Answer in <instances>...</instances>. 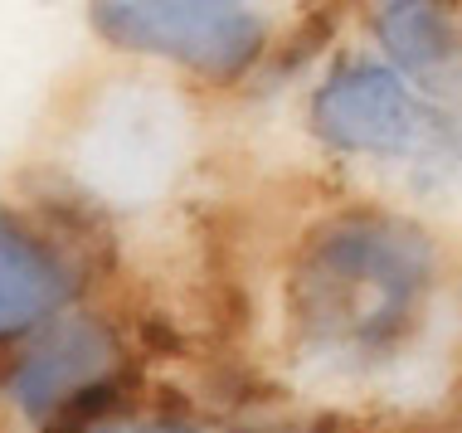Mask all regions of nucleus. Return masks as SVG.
Instances as JSON below:
<instances>
[{
	"instance_id": "3",
	"label": "nucleus",
	"mask_w": 462,
	"mask_h": 433,
	"mask_svg": "<svg viewBox=\"0 0 462 433\" xmlns=\"http://www.w3.org/2000/svg\"><path fill=\"white\" fill-rule=\"evenodd\" d=\"M311 132L336 152L409 156L429 152V142H443L448 122L390 64L346 59L311 93Z\"/></svg>"
},
{
	"instance_id": "4",
	"label": "nucleus",
	"mask_w": 462,
	"mask_h": 433,
	"mask_svg": "<svg viewBox=\"0 0 462 433\" xmlns=\"http://www.w3.org/2000/svg\"><path fill=\"white\" fill-rule=\"evenodd\" d=\"M117 370V341L103 321L73 317L54 321L34 336V345L5 370V394L30 419H54L79 390Z\"/></svg>"
},
{
	"instance_id": "6",
	"label": "nucleus",
	"mask_w": 462,
	"mask_h": 433,
	"mask_svg": "<svg viewBox=\"0 0 462 433\" xmlns=\"http://www.w3.org/2000/svg\"><path fill=\"white\" fill-rule=\"evenodd\" d=\"M374 34L394 54V64L423 78L429 88H443L453 78L457 34H453V15L443 5H409V0L380 5L374 10Z\"/></svg>"
},
{
	"instance_id": "5",
	"label": "nucleus",
	"mask_w": 462,
	"mask_h": 433,
	"mask_svg": "<svg viewBox=\"0 0 462 433\" xmlns=\"http://www.w3.org/2000/svg\"><path fill=\"white\" fill-rule=\"evenodd\" d=\"M73 297V268L15 209L0 205V341L44 327Z\"/></svg>"
},
{
	"instance_id": "7",
	"label": "nucleus",
	"mask_w": 462,
	"mask_h": 433,
	"mask_svg": "<svg viewBox=\"0 0 462 433\" xmlns=\"http://www.w3.org/2000/svg\"><path fill=\"white\" fill-rule=\"evenodd\" d=\"M83 433H209L190 424L185 414H161V419H146V424H136V419H112V424H97V428H83Z\"/></svg>"
},
{
	"instance_id": "2",
	"label": "nucleus",
	"mask_w": 462,
	"mask_h": 433,
	"mask_svg": "<svg viewBox=\"0 0 462 433\" xmlns=\"http://www.w3.org/2000/svg\"><path fill=\"white\" fill-rule=\"evenodd\" d=\"M93 24L107 44L171 59L209 78H239L268 44V24L254 10L224 0H112L93 5Z\"/></svg>"
},
{
	"instance_id": "1",
	"label": "nucleus",
	"mask_w": 462,
	"mask_h": 433,
	"mask_svg": "<svg viewBox=\"0 0 462 433\" xmlns=\"http://www.w3.org/2000/svg\"><path fill=\"white\" fill-rule=\"evenodd\" d=\"M433 278L439 249L419 225L384 209H346L302 239L287 307L317 355L380 361L419 327Z\"/></svg>"
}]
</instances>
